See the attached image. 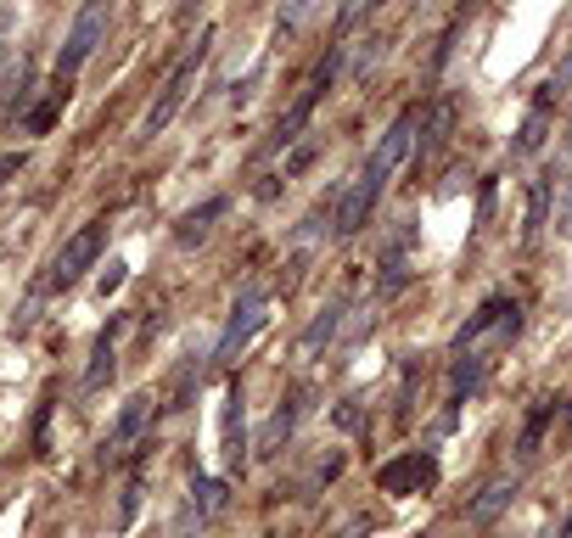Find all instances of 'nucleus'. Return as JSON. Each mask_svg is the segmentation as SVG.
<instances>
[{
	"label": "nucleus",
	"instance_id": "423d86ee",
	"mask_svg": "<svg viewBox=\"0 0 572 538\" xmlns=\"http://www.w3.org/2000/svg\"><path fill=\"white\" fill-rule=\"evenodd\" d=\"M101 241H107V225H101V219L79 225V230H73V236L57 247V258H51V275H45V286H51V292L73 286V281H79V275H85V269L101 258Z\"/></svg>",
	"mask_w": 572,
	"mask_h": 538
},
{
	"label": "nucleus",
	"instance_id": "bb28decb",
	"mask_svg": "<svg viewBox=\"0 0 572 538\" xmlns=\"http://www.w3.org/2000/svg\"><path fill=\"white\" fill-rule=\"evenodd\" d=\"M309 12H315V0H292V6L281 12V29H298V23H303Z\"/></svg>",
	"mask_w": 572,
	"mask_h": 538
},
{
	"label": "nucleus",
	"instance_id": "0eeeda50",
	"mask_svg": "<svg viewBox=\"0 0 572 538\" xmlns=\"http://www.w3.org/2000/svg\"><path fill=\"white\" fill-rule=\"evenodd\" d=\"M309 398H315V393H309V382H292V393L281 398V410H275L270 421H264V432H258V449H253L258 460H275V454L286 449V438H292L298 421L309 415Z\"/></svg>",
	"mask_w": 572,
	"mask_h": 538
},
{
	"label": "nucleus",
	"instance_id": "393cba45",
	"mask_svg": "<svg viewBox=\"0 0 572 538\" xmlns=\"http://www.w3.org/2000/svg\"><path fill=\"white\" fill-rule=\"evenodd\" d=\"M556 230L572 241V169H567V180H561V208H556Z\"/></svg>",
	"mask_w": 572,
	"mask_h": 538
},
{
	"label": "nucleus",
	"instance_id": "6ab92c4d",
	"mask_svg": "<svg viewBox=\"0 0 572 538\" xmlns=\"http://www.w3.org/2000/svg\"><path fill=\"white\" fill-rule=\"evenodd\" d=\"M62 107H68V85H51L40 107H34V113H23V135H45V129L57 124Z\"/></svg>",
	"mask_w": 572,
	"mask_h": 538
},
{
	"label": "nucleus",
	"instance_id": "7c9ffc66",
	"mask_svg": "<svg viewBox=\"0 0 572 538\" xmlns=\"http://www.w3.org/2000/svg\"><path fill=\"white\" fill-rule=\"evenodd\" d=\"M567 157H572V129H567ZM567 169H572V163H567Z\"/></svg>",
	"mask_w": 572,
	"mask_h": 538
},
{
	"label": "nucleus",
	"instance_id": "5701e85b",
	"mask_svg": "<svg viewBox=\"0 0 572 538\" xmlns=\"http://www.w3.org/2000/svg\"><path fill=\"white\" fill-rule=\"evenodd\" d=\"M135 505H141V466L129 471V482H124V499H118V527L135 522Z\"/></svg>",
	"mask_w": 572,
	"mask_h": 538
},
{
	"label": "nucleus",
	"instance_id": "dca6fc26",
	"mask_svg": "<svg viewBox=\"0 0 572 538\" xmlns=\"http://www.w3.org/2000/svg\"><path fill=\"white\" fill-rule=\"evenodd\" d=\"M556 174H561V169H544L539 180L528 185V225H522V236H539V230L550 225V202H556Z\"/></svg>",
	"mask_w": 572,
	"mask_h": 538
},
{
	"label": "nucleus",
	"instance_id": "a211bd4d",
	"mask_svg": "<svg viewBox=\"0 0 572 538\" xmlns=\"http://www.w3.org/2000/svg\"><path fill=\"white\" fill-rule=\"evenodd\" d=\"M225 460L230 466H242L247 449H242V382L225 393Z\"/></svg>",
	"mask_w": 572,
	"mask_h": 538
},
{
	"label": "nucleus",
	"instance_id": "f8f14e48",
	"mask_svg": "<svg viewBox=\"0 0 572 538\" xmlns=\"http://www.w3.org/2000/svg\"><path fill=\"white\" fill-rule=\"evenodd\" d=\"M483 376H488V354H477V348H455V370H449V404L472 398L477 387H483Z\"/></svg>",
	"mask_w": 572,
	"mask_h": 538
},
{
	"label": "nucleus",
	"instance_id": "a878e982",
	"mask_svg": "<svg viewBox=\"0 0 572 538\" xmlns=\"http://www.w3.org/2000/svg\"><path fill=\"white\" fill-rule=\"evenodd\" d=\"M567 85H572V57H567V62H561V68H556V73H550V79H544V85H539V90H544V96H550V101H561V90H567Z\"/></svg>",
	"mask_w": 572,
	"mask_h": 538
},
{
	"label": "nucleus",
	"instance_id": "20e7f679",
	"mask_svg": "<svg viewBox=\"0 0 572 538\" xmlns=\"http://www.w3.org/2000/svg\"><path fill=\"white\" fill-rule=\"evenodd\" d=\"M264 326H270V286L247 281L236 309H230V320H225V331H219V342H214V365H236V354H247Z\"/></svg>",
	"mask_w": 572,
	"mask_h": 538
},
{
	"label": "nucleus",
	"instance_id": "1a4fd4ad",
	"mask_svg": "<svg viewBox=\"0 0 572 538\" xmlns=\"http://www.w3.org/2000/svg\"><path fill=\"white\" fill-rule=\"evenodd\" d=\"M146 421H152V398H146V393H135V398L124 404V410H118L113 432L101 438V460H118V454H124L129 443H135V438L146 432Z\"/></svg>",
	"mask_w": 572,
	"mask_h": 538
},
{
	"label": "nucleus",
	"instance_id": "f3484780",
	"mask_svg": "<svg viewBox=\"0 0 572 538\" xmlns=\"http://www.w3.org/2000/svg\"><path fill=\"white\" fill-rule=\"evenodd\" d=\"M511 499H516V477H500V482H488V488H483V499L466 505V516H472V522H494Z\"/></svg>",
	"mask_w": 572,
	"mask_h": 538
},
{
	"label": "nucleus",
	"instance_id": "f257e3e1",
	"mask_svg": "<svg viewBox=\"0 0 572 538\" xmlns=\"http://www.w3.org/2000/svg\"><path fill=\"white\" fill-rule=\"evenodd\" d=\"M415 129H421V113H415V107H404V113L382 129L376 152L359 163V174L343 185V191H337V202H331V236H337V241L359 236V230L371 225V213H376V202H382L387 180H393V174H399V163L410 157Z\"/></svg>",
	"mask_w": 572,
	"mask_h": 538
},
{
	"label": "nucleus",
	"instance_id": "9b49d317",
	"mask_svg": "<svg viewBox=\"0 0 572 538\" xmlns=\"http://www.w3.org/2000/svg\"><path fill=\"white\" fill-rule=\"evenodd\" d=\"M225 213H230V197H208V202H197V208H186L180 225H174V241H180V247H197V241L214 230V219H225Z\"/></svg>",
	"mask_w": 572,
	"mask_h": 538
},
{
	"label": "nucleus",
	"instance_id": "c85d7f7f",
	"mask_svg": "<svg viewBox=\"0 0 572 538\" xmlns=\"http://www.w3.org/2000/svg\"><path fill=\"white\" fill-rule=\"evenodd\" d=\"M101 298H107V292H118V286H124V264H118V258H113V264H107V269H101Z\"/></svg>",
	"mask_w": 572,
	"mask_h": 538
},
{
	"label": "nucleus",
	"instance_id": "c756f323",
	"mask_svg": "<svg viewBox=\"0 0 572 538\" xmlns=\"http://www.w3.org/2000/svg\"><path fill=\"white\" fill-rule=\"evenodd\" d=\"M17 169H23V152H6V157H0V185L12 180Z\"/></svg>",
	"mask_w": 572,
	"mask_h": 538
},
{
	"label": "nucleus",
	"instance_id": "aec40b11",
	"mask_svg": "<svg viewBox=\"0 0 572 538\" xmlns=\"http://www.w3.org/2000/svg\"><path fill=\"white\" fill-rule=\"evenodd\" d=\"M556 421V398H539L528 415V426H522V438H516V454L528 460V454H539V438H544V426Z\"/></svg>",
	"mask_w": 572,
	"mask_h": 538
},
{
	"label": "nucleus",
	"instance_id": "7ed1b4c3",
	"mask_svg": "<svg viewBox=\"0 0 572 538\" xmlns=\"http://www.w3.org/2000/svg\"><path fill=\"white\" fill-rule=\"evenodd\" d=\"M208 51H214V29H202L197 45H191L180 62H174V73L163 79L158 101H152V107H146V118H141V135H163V129L180 118V107H186V96H191V85H197L202 62H208Z\"/></svg>",
	"mask_w": 572,
	"mask_h": 538
},
{
	"label": "nucleus",
	"instance_id": "412c9836",
	"mask_svg": "<svg viewBox=\"0 0 572 538\" xmlns=\"http://www.w3.org/2000/svg\"><path fill=\"white\" fill-rule=\"evenodd\" d=\"M376 6H382V0H343V6H337V17H331V34H337V45H343L348 34L359 29V23H371Z\"/></svg>",
	"mask_w": 572,
	"mask_h": 538
},
{
	"label": "nucleus",
	"instance_id": "9d476101",
	"mask_svg": "<svg viewBox=\"0 0 572 538\" xmlns=\"http://www.w3.org/2000/svg\"><path fill=\"white\" fill-rule=\"evenodd\" d=\"M348 314H354V309H348V298H343V292H337V298H326V303H320V314L309 320V331H303V342H298V348H303L309 359H315V354L326 348L331 337H343Z\"/></svg>",
	"mask_w": 572,
	"mask_h": 538
},
{
	"label": "nucleus",
	"instance_id": "ddd939ff",
	"mask_svg": "<svg viewBox=\"0 0 572 538\" xmlns=\"http://www.w3.org/2000/svg\"><path fill=\"white\" fill-rule=\"evenodd\" d=\"M550 107H556V101L539 90V96H533V107H528V118H522V129H516V146H511L516 157H533L544 146V135H550Z\"/></svg>",
	"mask_w": 572,
	"mask_h": 538
},
{
	"label": "nucleus",
	"instance_id": "b1692460",
	"mask_svg": "<svg viewBox=\"0 0 572 538\" xmlns=\"http://www.w3.org/2000/svg\"><path fill=\"white\" fill-rule=\"evenodd\" d=\"M444 129H449V107H432V118H427V141H421V157H432L438 146H444Z\"/></svg>",
	"mask_w": 572,
	"mask_h": 538
},
{
	"label": "nucleus",
	"instance_id": "2eb2a0df",
	"mask_svg": "<svg viewBox=\"0 0 572 538\" xmlns=\"http://www.w3.org/2000/svg\"><path fill=\"white\" fill-rule=\"evenodd\" d=\"M219 505H225V482H219V477H191V499H186V516H180V527H191V516H197V527H202Z\"/></svg>",
	"mask_w": 572,
	"mask_h": 538
},
{
	"label": "nucleus",
	"instance_id": "4be33fe9",
	"mask_svg": "<svg viewBox=\"0 0 572 538\" xmlns=\"http://www.w3.org/2000/svg\"><path fill=\"white\" fill-rule=\"evenodd\" d=\"M309 157H315V135H303V141H292V152H286V163H281V180L303 174V169H309Z\"/></svg>",
	"mask_w": 572,
	"mask_h": 538
},
{
	"label": "nucleus",
	"instance_id": "39448f33",
	"mask_svg": "<svg viewBox=\"0 0 572 538\" xmlns=\"http://www.w3.org/2000/svg\"><path fill=\"white\" fill-rule=\"evenodd\" d=\"M107 29H113V0H85L79 17H73L68 40H62V51H57V85H68L73 73L107 45Z\"/></svg>",
	"mask_w": 572,
	"mask_h": 538
},
{
	"label": "nucleus",
	"instance_id": "6e6552de",
	"mask_svg": "<svg viewBox=\"0 0 572 538\" xmlns=\"http://www.w3.org/2000/svg\"><path fill=\"white\" fill-rule=\"evenodd\" d=\"M432 482H438V460H432L427 449H410V454H399V460L376 466V488H382V494H421Z\"/></svg>",
	"mask_w": 572,
	"mask_h": 538
},
{
	"label": "nucleus",
	"instance_id": "f03ea898",
	"mask_svg": "<svg viewBox=\"0 0 572 538\" xmlns=\"http://www.w3.org/2000/svg\"><path fill=\"white\" fill-rule=\"evenodd\" d=\"M337 73H343V45H331V57L320 62L315 73H309V85H303V90H298V101H292V107H286V113L275 118L270 141H264V152H258V157H275V152H286L292 141H303V129H309L315 107L326 101V90L337 85Z\"/></svg>",
	"mask_w": 572,
	"mask_h": 538
},
{
	"label": "nucleus",
	"instance_id": "cd10ccee",
	"mask_svg": "<svg viewBox=\"0 0 572 538\" xmlns=\"http://www.w3.org/2000/svg\"><path fill=\"white\" fill-rule=\"evenodd\" d=\"M331 421L343 426V432H354V426H365V410H359V404H337V415H331Z\"/></svg>",
	"mask_w": 572,
	"mask_h": 538
},
{
	"label": "nucleus",
	"instance_id": "4468645a",
	"mask_svg": "<svg viewBox=\"0 0 572 538\" xmlns=\"http://www.w3.org/2000/svg\"><path fill=\"white\" fill-rule=\"evenodd\" d=\"M113 331H118V326H107V331L96 337V348H90V365H85V382H79V393H101V387L113 382V370H118Z\"/></svg>",
	"mask_w": 572,
	"mask_h": 538
}]
</instances>
